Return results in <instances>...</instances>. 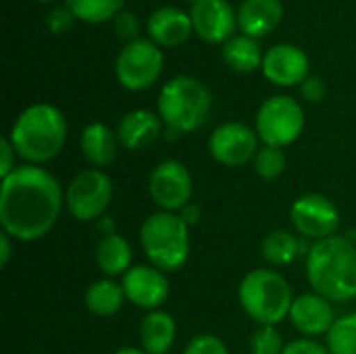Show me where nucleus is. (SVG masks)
<instances>
[{
	"mask_svg": "<svg viewBox=\"0 0 356 354\" xmlns=\"http://www.w3.org/2000/svg\"><path fill=\"white\" fill-rule=\"evenodd\" d=\"M288 317L296 328V332H300L307 338L327 336V332L336 323L334 305L327 298L319 296L317 292H307L296 296Z\"/></svg>",
	"mask_w": 356,
	"mask_h": 354,
	"instance_id": "nucleus-15",
	"label": "nucleus"
},
{
	"mask_svg": "<svg viewBox=\"0 0 356 354\" xmlns=\"http://www.w3.org/2000/svg\"><path fill=\"white\" fill-rule=\"evenodd\" d=\"M113 354H146L142 348H134V346H125V348H119L117 353Z\"/></svg>",
	"mask_w": 356,
	"mask_h": 354,
	"instance_id": "nucleus-39",
	"label": "nucleus"
},
{
	"mask_svg": "<svg viewBox=\"0 0 356 354\" xmlns=\"http://www.w3.org/2000/svg\"><path fill=\"white\" fill-rule=\"evenodd\" d=\"M190 17L194 31L204 42H227L234 33L236 17L227 0H196Z\"/></svg>",
	"mask_w": 356,
	"mask_h": 354,
	"instance_id": "nucleus-16",
	"label": "nucleus"
},
{
	"mask_svg": "<svg viewBox=\"0 0 356 354\" xmlns=\"http://www.w3.org/2000/svg\"><path fill=\"white\" fill-rule=\"evenodd\" d=\"M284 17L282 0H244L238 8V25L244 35L259 38L269 33Z\"/></svg>",
	"mask_w": 356,
	"mask_h": 354,
	"instance_id": "nucleus-20",
	"label": "nucleus"
},
{
	"mask_svg": "<svg viewBox=\"0 0 356 354\" xmlns=\"http://www.w3.org/2000/svg\"><path fill=\"white\" fill-rule=\"evenodd\" d=\"M177 215L186 221V225H188V227H192V225H196V223L200 221L202 211H200V207H198L196 202H190V204H186Z\"/></svg>",
	"mask_w": 356,
	"mask_h": 354,
	"instance_id": "nucleus-36",
	"label": "nucleus"
},
{
	"mask_svg": "<svg viewBox=\"0 0 356 354\" xmlns=\"http://www.w3.org/2000/svg\"><path fill=\"white\" fill-rule=\"evenodd\" d=\"M305 129V111L292 96H271L257 111L254 131L263 146L286 148L294 144Z\"/></svg>",
	"mask_w": 356,
	"mask_h": 354,
	"instance_id": "nucleus-7",
	"label": "nucleus"
},
{
	"mask_svg": "<svg viewBox=\"0 0 356 354\" xmlns=\"http://www.w3.org/2000/svg\"><path fill=\"white\" fill-rule=\"evenodd\" d=\"M125 292L123 286L113 280H96L88 286L83 303L86 309L96 317H113L117 315L125 305Z\"/></svg>",
	"mask_w": 356,
	"mask_h": 354,
	"instance_id": "nucleus-23",
	"label": "nucleus"
},
{
	"mask_svg": "<svg viewBox=\"0 0 356 354\" xmlns=\"http://www.w3.org/2000/svg\"><path fill=\"white\" fill-rule=\"evenodd\" d=\"M140 246L152 267L163 273L179 271L190 257V227L177 213H152L140 227Z\"/></svg>",
	"mask_w": 356,
	"mask_h": 354,
	"instance_id": "nucleus-5",
	"label": "nucleus"
},
{
	"mask_svg": "<svg viewBox=\"0 0 356 354\" xmlns=\"http://www.w3.org/2000/svg\"><path fill=\"white\" fill-rule=\"evenodd\" d=\"M161 134H163V119L148 108H136L125 113L117 125L119 144L127 150H144Z\"/></svg>",
	"mask_w": 356,
	"mask_h": 354,
	"instance_id": "nucleus-17",
	"label": "nucleus"
},
{
	"mask_svg": "<svg viewBox=\"0 0 356 354\" xmlns=\"http://www.w3.org/2000/svg\"><path fill=\"white\" fill-rule=\"evenodd\" d=\"M113 202V179L102 169H83L67 186L65 204L73 219L90 223L106 215Z\"/></svg>",
	"mask_w": 356,
	"mask_h": 354,
	"instance_id": "nucleus-8",
	"label": "nucleus"
},
{
	"mask_svg": "<svg viewBox=\"0 0 356 354\" xmlns=\"http://www.w3.org/2000/svg\"><path fill=\"white\" fill-rule=\"evenodd\" d=\"M261 255L263 259L273 265V267H286L292 265L298 255H300V242L292 232L286 230H275L265 236L261 244Z\"/></svg>",
	"mask_w": 356,
	"mask_h": 354,
	"instance_id": "nucleus-25",
	"label": "nucleus"
},
{
	"mask_svg": "<svg viewBox=\"0 0 356 354\" xmlns=\"http://www.w3.org/2000/svg\"><path fill=\"white\" fill-rule=\"evenodd\" d=\"M261 69L275 86H298L309 77L311 63L302 48L294 44H275L265 52Z\"/></svg>",
	"mask_w": 356,
	"mask_h": 354,
	"instance_id": "nucleus-14",
	"label": "nucleus"
},
{
	"mask_svg": "<svg viewBox=\"0 0 356 354\" xmlns=\"http://www.w3.org/2000/svg\"><path fill=\"white\" fill-rule=\"evenodd\" d=\"M156 106L159 117L169 129L190 134L207 123L213 108V96L196 77L175 75L161 88Z\"/></svg>",
	"mask_w": 356,
	"mask_h": 354,
	"instance_id": "nucleus-4",
	"label": "nucleus"
},
{
	"mask_svg": "<svg viewBox=\"0 0 356 354\" xmlns=\"http://www.w3.org/2000/svg\"><path fill=\"white\" fill-rule=\"evenodd\" d=\"M194 2H196V0H192V4H194Z\"/></svg>",
	"mask_w": 356,
	"mask_h": 354,
	"instance_id": "nucleus-41",
	"label": "nucleus"
},
{
	"mask_svg": "<svg viewBox=\"0 0 356 354\" xmlns=\"http://www.w3.org/2000/svg\"><path fill=\"white\" fill-rule=\"evenodd\" d=\"M307 280L313 292L330 303L356 298V242L346 236H332L315 242L307 252Z\"/></svg>",
	"mask_w": 356,
	"mask_h": 354,
	"instance_id": "nucleus-2",
	"label": "nucleus"
},
{
	"mask_svg": "<svg viewBox=\"0 0 356 354\" xmlns=\"http://www.w3.org/2000/svg\"><path fill=\"white\" fill-rule=\"evenodd\" d=\"M63 204V188L48 169L17 165L0 186L2 232L17 242H35L56 225Z\"/></svg>",
	"mask_w": 356,
	"mask_h": 354,
	"instance_id": "nucleus-1",
	"label": "nucleus"
},
{
	"mask_svg": "<svg viewBox=\"0 0 356 354\" xmlns=\"http://www.w3.org/2000/svg\"><path fill=\"white\" fill-rule=\"evenodd\" d=\"M192 17L177 6H161L148 17V33L152 42L163 46H179L192 33Z\"/></svg>",
	"mask_w": 356,
	"mask_h": 354,
	"instance_id": "nucleus-18",
	"label": "nucleus"
},
{
	"mask_svg": "<svg viewBox=\"0 0 356 354\" xmlns=\"http://www.w3.org/2000/svg\"><path fill=\"white\" fill-rule=\"evenodd\" d=\"M211 156L225 167H244L254 161L259 152V136L246 123L227 121L213 129L209 138Z\"/></svg>",
	"mask_w": 356,
	"mask_h": 354,
	"instance_id": "nucleus-12",
	"label": "nucleus"
},
{
	"mask_svg": "<svg viewBox=\"0 0 356 354\" xmlns=\"http://www.w3.org/2000/svg\"><path fill=\"white\" fill-rule=\"evenodd\" d=\"M19 154H17V150H15V146H13V142H10V138L8 136H2L0 138V177L4 179L6 175H10L15 169H17V159Z\"/></svg>",
	"mask_w": 356,
	"mask_h": 354,
	"instance_id": "nucleus-33",
	"label": "nucleus"
},
{
	"mask_svg": "<svg viewBox=\"0 0 356 354\" xmlns=\"http://www.w3.org/2000/svg\"><path fill=\"white\" fill-rule=\"evenodd\" d=\"M113 27H115V33L121 38V40H138V31H140V21L134 13L129 10H121L115 19H113Z\"/></svg>",
	"mask_w": 356,
	"mask_h": 354,
	"instance_id": "nucleus-32",
	"label": "nucleus"
},
{
	"mask_svg": "<svg viewBox=\"0 0 356 354\" xmlns=\"http://www.w3.org/2000/svg\"><path fill=\"white\" fill-rule=\"evenodd\" d=\"M184 354H229V351L221 338H217L213 334H200L188 342V346L184 348Z\"/></svg>",
	"mask_w": 356,
	"mask_h": 354,
	"instance_id": "nucleus-30",
	"label": "nucleus"
},
{
	"mask_svg": "<svg viewBox=\"0 0 356 354\" xmlns=\"http://www.w3.org/2000/svg\"><path fill=\"white\" fill-rule=\"evenodd\" d=\"M8 138L17 154L27 165L42 167L44 163L56 159L65 148L67 119L54 104L35 102L17 117Z\"/></svg>",
	"mask_w": 356,
	"mask_h": 354,
	"instance_id": "nucleus-3",
	"label": "nucleus"
},
{
	"mask_svg": "<svg viewBox=\"0 0 356 354\" xmlns=\"http://www.w3.org/2000/svg\"><path fill=\"white\" fill-rule=\"evenodd\" d=\"M148 194L161 211L179 213L192 202V175L188 167L175 159L159 163L148 177Z\"/></svg>",
	"mask_w": 356,
	"mask_h": 354,
	"instance_id": "nucleus-11",
	"label": "nucleus"
},
{
	"mask_svg": "<svg viewBox=\"0 0 356 354\" xmlns=\"http://www.w3.org/2000/svg\"><path fill=\"white\" fill-rule=\"evenodd\" d=\"M75 15L71 13V8L65 4V6H54L48 15H46V25L52 33H63V31H69L75 23Z\"/></svg>",
	"mask_w": 356,
	"mask_h": 354,
	"instance_id": "nucleus-31",
	"label": "nucleus"
},
{
	"mask_svg": "<svg viewBox=\"0 0 356 354\" xmlns=\"http://www.w3.org/2000/svg\"><path fill=\"white\" fill-rule=\"evenodd\" d=\"M221 54L225 65L240 73L254 71L257 67L263 65V56H265L257 40L250 35H232L227 42H223Z\"/></svg>",
	"mask_w": 356,
	"mask_h": 354,
	"instance_id": "nucleus-24",
	"label": "nucleus"
},
{
	"mask_svg": "<svg viewBox=\"0 0 356 354\" xmlns=\"http://www.w3.org/2000/svg\"><path fill=\"white\" fill-rule=\"evenodd\" d=\"M325 342L332 354H356V313L338 317L327 332Z\"/></svg>",
	"mask_w": 356,
	"mask_h": 354,
	"instance_id": "nucleus-27",
	"label": "nucleus"
},
{
	"mask_svg": "<svg viewBox=\"0 0 356 354\" xmlns=\"http://www.w3.org/2000/svg\"><path fill=\"white\" fill-rule=\"evenodd\" d=\"M177 336L175 319L165 311H150L140 323V342L146 354H167Z\"/></svg>",
	"mask_w": 356,
	"mask_h": 354,
	"instance_id": "nucleus-21",
	"label": "nucleus"
},
{
	"mask_svg": "<svg viewBox=\"0 0 356 354\" xmlns=\"http://www.w3.org/2000/svg\"><path fill=\"white\" fill-rule=\"evenodd\" d=\"M284 354H332L327 351V346L319 344L313 338H298L286 344Z\"/></svg>",
	"mask_w": 356,
	"mask_h": 354,
	"instance_id": "nucleus-34",
	"label": "nucleus"
},
{
	"mask_svg": "<svg viewBox=\"0 0 356 354\" xmlns=\"http://www.w3.org/2000/svg\"><path fill=\"white\" fill-rule=\"evenodd\" d=\"M94 259H96L98 269L108 280L117 277V275H125L134 267L131 265V259H134L131 244L119 234H111V236L100 238V242L96 244Z\"/></svg>",
	"mask_w": 356,
	"mask_h": 354,
	"instance_id": "nucleus-22",
	"label": "nucleus"
},
{
	"mask_svg": "<svg viewBox=\"0 0 356 354\" xmlns=\"http://www.w3.org/2000/svg\"><path fill=\"white\" fill-rule=\"evenodd\" d=\"M125 298L144 311H159L169 298L167 273L152 265H134L121 280Z\"/></svg>",
	"mask_w": 356,
	"mask_h": 354,
	"instance_id": "nucleus-13",
	"label": "nucleus"
},
{
	"mask_svg": "<svg viewBox=\"0 0 356 354\" xmlns=\"http://www.w3.org/2000/svg\"><path fill=\"white\" fill-rule=\"evenodd\" d=\"M125 0H65L71 13L77 19L88 23H100L106 19H115L121 13Z\"/></svg>",
	"mask_w": 356,
	"mask_h": 354,
	"instance_id": "nucleus-26",
	"label": "nucleus"
},
{
	"mask_svg": "<svg viewBox=\"0 0 356 354\" xmlns=\"http://www.w3.org/2000/svg\"><path fill=\"white\" fill-rule=\"evenodd\" d=\"M284 338L277 325H261L250 338V353L252 354H284Z\"/></svg>",
	"mask_w": 356,
	"mask_h": 354,
	"instance_id": "nucleus-29",
	"label": "nucleus"
},
{
	"mask_svg": "<svg viewBox=\"0 0 356 354\" xmlns=\"http://www.w3.org/2000/svg\"><path fill=\"white\" fill-rule=\"evenodd\" d=\"M290 221L296 234H300L307 240L319 242L336 236L340 227V211L330 196L309 192L292 202Z\"/></svg>",
	"mask_w": 356,
	"mask_h": 354,
	"instance_id": "nucleus-10",
	"label": "nucleus"
},
{
	"mask_svg": "<svg viewBox=\"0 0 356 354\" xmlns=\"http://www.w3.org/2000/svg\"><path fill=\"white\" fill-rule=\"evenodd\" d=\"M79 148H81L83 159L94 169L108 167L117 159V150H119L117 131H113L108 125H104L100 121H94L83 127V131L79 136Z\"/></svg>",
	"mask_w": 356,
	"mask_h": 354,
	"instance_id": "nucleus-19",
	"label": "nucleus"
},
{
	"mask_svg": "<svg viewBox=\"0 0 356 354\" xmlns=\"http://www.w3.org/2000/svg\"><path fill=\"white\" fill-rule=\"evenodd\" d=\"M300 92L302 98L309 102H321L325 98V81L317 75H309L302 83H300Z\"/></svg>",
	"mask_w": 356,
	"mask_h": 354,
	"instance_id": "nucleus-35",
	"label": "nucleus"
},
{
	"mask_svg": "<svg viewBox=\"0 0 356 354\" xmlns=\"http://www.w3.org/2000/svg\"><path fill=\"white\" fill-rule=\"evenodd\" d=\"M286 152L284 148H275V146H263L259 148L254 161H252V167H254V173L267 182L271 179H277L284 171H286Z\"/></svg>",
	"mask_w": 356,
	"mask_h": 354,
	"instance_id": "nucleus-28",
	"label": "nucleus"
},
{
	"mask_svg": "<svg viewBox=\"0 0 356 354\" xmlns=\"http://www.w3.org/2000/svg\"><path fill=\"white\" fill-rule=\"evenodd\" d=\"M13 257V238L8 234H0V265L6 267Z\"/></svg>",
	"mask_w": 356,
	"mask_h": 354,
	"instance_id": "nucleus-37",
	"label": "nucleus"
},
{
	"mask_svg": "<svg viewBox=\"0 0 356 354\" xmlns=\"http://www.w3.org/2000/svg\"><path fill=\"white\" fill-rule=\"evenodd\" d=\"M42 2H50V0H42Z\"/></svg>",
	"mask_w": 356,
	"mask_h": 354,
	"instance_id": "nucleus-40",
	"label": "nucleus"
},
{
	"mask_svg": "<svg viewBox=\"0 0 356 354\" xmlns=\"http://www.w3.org/2000/svg\"><path fill=\"white\" fill-rule=\"evenodd\" d=\"M161 71L163 52L154 42L146 38L127 42L115 61V73L119 83L134 92L150 88L159 79Z\"/></svg>",
	"mask_w": 356,
	"mask_h": 354,
	"instance_id": "nucleus-9",
	"label": "nucleus"
},
{
	"mask_svg": "<svg viewBox=\"0 0 356 354\" xmlns=\"http://www.w3.org/2000/svg\"><path fill=\"white\" fill-rule=\"evenodd\" d=\"M238 300L244 313L259 325H277L290 315L294 296L282 273L261 267L242 277L238 286Z\"/></svg>",
	"mask_w": 356,
	"mask_h": 354,
	"instance_id": "nucleus-6",
	"label": "nucleus"
},
{
	"mask_svg": "<svg viewBox=\"0 0 356 354\" xmlns=\"http://www.w3.org/2000/svg\"><path fill=\"white\" fill-rule=\"evenodd\" d=\"M98 230L104 234V236H111V234H117V230H115V223H113V219L111 217H102V219H98Z\"/></svg>",
	"mask_w": 356,
	"mask_h": 354,
	"instance_id": "nucleus-38",
	"label": "nucleus"
}]
</instances>
